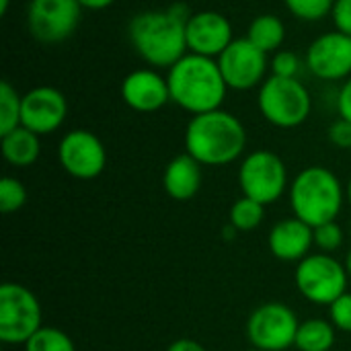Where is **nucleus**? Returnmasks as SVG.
Listing matches in <instances>:
<instances>
[{
	"mask_svg": "<svg viewBox=\"0 0 351 351\" xmlns=\"http://www.w3.org/2000/svg\"><path fill=\"white\" fill-rule=\"evenodd\" d=\"M39 329L41 304L37 296L21 284L6 282L0 288V341L25 346Z\"/></svg>",
	"mask_w": 351,
	"mask_h": 351,
	"instance_id": "7",
	"label": "nucleus"
},
{
	"mask_svg": "<svg viewBox=\"0 0 351 351\" xmlns=\"http://www.w3.org/2000/svg\"><path fill=\"white\" fill-rule=\"evenodd\" d=\"M267 243L276 259L302 261L311 255V247L315 245V228L298 220L296 216L286 218L271 228Z\"/></svg>",
	"mask_w": 351,
	"mask_h": 351,
	"instance_id": "17",
	"label": "nucleus"
},
{
	"mask_svg": "<svg viewBox=\"0 0 351 351\" xmlns=\"http://www.w3.org/2000/svg\"><path fill=\"white\" fill-rule=\"evenodd\" d=\"M21 107H23V95H19L8 80H2L0 82V136L21 125Z\"/></svg>",
	"mask_w": 351,
	"mask_h": 351,
	"instance_id": "22",
	"label": "nucleus"
},
{
	"mask_svg": "<svg viewBox=\"0 0 351 351\" xmlns=\"http://www.w3.org/2000/svg\"><path fill=\"white\" fill-rule=\"evenodd\" d=\"M78 2H80V6L86 8V10H103V8L111 6L115 0H78Z\"/></svg>",
	"mask_w": 351,
	"mask_h": 351,
	"instance_id": "34",
	"label": "nucleus"
},
{
	"mask_svg": "<svg viewBox=\"0 0 351 351\" xmlns=\"http://www.w3.org/2000/svg\"><path fill=\"white\" fill-rule=\"evenodd\" d=\"M239 185L245 197L267 206L284 195L288 187V169L276 152L255 150L241 162Z\"/></svg>",
	"mask_w": 351,
	"mask_h": 351,
	"instance_id": "8",
	"label": "nucleus"
},
{
	"mask_svg": "<svg viewBox=\"0 0 351 351\" xmlns=\"http://www.w3.org/2000/svg\"><path fill=\"white\" fill-rule=\"evenodd\" d=\"M290 208L298 220L313 228L335 222L343 208V185L333 171L306 167L290 185Z\"/></svg>",
	"mask_w": 351,
	"mask_h": 351,
	"instance_id": "4",
	"label": "nucleus"
},
{
	"mask_svg": "<svg viewBox=\"0 0 351 351\" xmlns=\"http://www.w3.org/2000/svg\"><path fill=\"white\" fill-rule=\"evenodd\" d=\"M329 140H331L337 148H351V121L339 117V119L329 128Z\"/></svg>",
	"mask_w": 351,
	"mask_h": 351,
	"instance_id": "31",
	"label": "nucleus"
},
{
	"mask_svg": "<svg viewBox=\"0 0 351 351\" xmlns=\"http://www.w3.org/2000/svg\"><path fill=\"white\" fill-rule=\"evenodd\" d=\"M27 204V189L14 177H4L0 181V212L12 214Z\"/></svg>",
	"mask_w": 351,
	"mask_h": 351,
	"instance_id": "26",
	"label": "nucleus"
},
{
	"mask_svg": "<svg viewBox=\"0 0 351 351\" xmlns=\"http://www.w3.org/2000/svg\"><path fill=\"white\" fill-rule=\"evenodd\" d=\"M247 351H261V350H257V348H251V350H247Z\"/></svg>",
	"mask_w": 351,
	"mask_h": 351,
	"instance_id": "38",
	"label": "nucleus"
},
{
	"mask_svg": "<svg viewBox=\"0 0 351 351\" xmlns=\"http://www.w3.org/2000/svg\"><path fill=\"white\" fill-rule=\"evenodd\" d=\"M335 343V327L323 319H308L300 323L296 333V350L298 351H329Z\"/></svg>",
	"mask_w": 351,
	"mask_h": 351,
	"instance_id": "21",
	"label": "nucleus"
},
{
	"mask_svg": "<svg viewBox=\"0 0 351 351\" xmlns=\"http://www.w3.org/2000/svg\"><path fill=\"white\" fill-rule=\"evenodd\" d=\"M0 148H2V156L8 165L12 167H31L33 162H37L39 154H41V142L39 136L33 134L31 130L19 125L16 130L0 136Z\"/></svg>",
	"mask_w": 351,
	"mask_h": 351,
	"instance_id": "19",
	"label": "nucleus"
},
{
	"mask_svg": "<svg viewBox=\"0 0 351 351\" xmlns=\"http://www.w3.org/2000/svg\"><path fill=\"white\" fill-rule=\"evenodd\" d=\"M346 193H348V202H350V206H351V179H350V183H348V191H346Z\"/></svg>",
	"mask_w": 351,
	"mask_h": 351,
	"instance_id": "37",
	"label": "nucleus"
},
{
	"mask_svg": "<svg viewBox=\"0 0 351 351\" xmlns=\"http://www.w3.org/2000/svg\"><path fill=\"white\" fill-rule=\"evenodd\" d=\"M162 187L169 197L177 202H187L195 197L202 187V165L187 152L177 154L165 169Z\"/></svg>",
	"mask_w": 351,
	"mask_h": 351,
	"instance_id": "18",
	"label": "nucleus"
},
{
	"mask_svg": "<svg viewBox=\"0 0 351 351\" xmlns=\"http://www.w3.org/2000/svg\"><path fill=\"white\" fill-rule=\"evenodd\" d=\"M121 99L138 113H154L171 101L167 76L154 68H138L121 80Z\"/></svg>",
	"mask_w": 351,
	"mask_h": 351,
	"instance_id": "16",
	"label": "nucleus"
},
{
	"mask_svg": "<svg viewBox=\"0 0 351 351\" xmlns=\"http://www.w3.org/2000/svg\"><path fill=\"white\" fill-rule=\"evenodd\" d=\"M331 19H333L335 31L351 37V0H335Z\"/></svg>",
	"mask_w": 351,
	"mask_h": 351,
	"instance_id": "30",
	"label": "nucleus"
},
{
	"mask_svg": "<svg viewBox=\"0 0 351 351\" xmlns=\"http://www.w3.org/2000/svg\"><path fill=\"white\" fill-rule=\"evenodd\" d=\"M82 16L78 0H31L27 8V27L37 41L60 43L68 39Z\"/></svg>",
	"mask_w": 351,
	"mask_h": 351,
	"instance_id": "10",
	"label": "nucleus"
},
{
	"mask_svg": "<svg viewBox=\"0 0 351 351\" xmlns=\"http://www.w3.org/2000/svg\"><path fill=\"white\" fill-rule=\"evenodd\" d=\"M257 105L261 115L276 128L292 130L302 125L313 109L308 88L298 78L269 76L259 86Z\"/></svg>",
	"mask_w": 351,
	"mask_h": 351,
	"instance_id": "5",
	"label": "nucleus"
},
{
	"mask_svg": "<svg viewBox=\"0 0 351 351\" xmlns=\"http://www.w3.org/2000/svg\"><path fill=\"white\" fill-rule=\"evenodd\" d=\"M296 313L282 302H265L247 321V337L261 351H286L294 346L298 333Z\"/></svg>",
	"mask_w": 351,
	"mask_h": 351,
	"instance_id": "9",
	"label": "nucleus"
},
{
	"mask_svg": "<svg viewBox=\"0 0 351 351\" xmlns=\"http://www.w3.org/2000/svg\"><path fill=\"white\" fill-rule=\"evenodd\" d=\"M25 351H76L74 341L56 327H41L27 343Z\"/></svg>",
	"mask_w": 351,
	"mask_h": 351,
	"instance_id": "24",
	"label": "nucleus"
},
{
	"mask_svg": "<svg viewBox=\"0 0 351 351\" xmlns=\"http://www.w3.org/2000/svg\"><path fill=\"white\" fill-rule=\"evenodd\" d=\"M171 101L191 115L222 109L228 86L214 58L185 53L167 72Z\"/></svg>",
	"mask_w": 351,
	"mask_h": 351,
	"instance_id": "3",
	"label": "nucleus"
},
{
	"mask_svg": "<svg viewBox=\"0 0 351 351\" xmlns=\"http://www.w3.org/2000/svg\"><path fill=\"white\" fill-rule=\"evenodd\" d=\"M247 39L259 47L265 53L276 51L284 39H286V27L284 21L276 14H259L251 21L249 31H247Z\"/></svg>",
	"mask_w": 351,
	"mask_h": 351,
	"instance_id": "20",
	"label": "nucleus"
},
{
	"mask_svg": "<svg viewBox=\"0 0 351 351\" xmlns=\"http://www.w3.org/2000/svg\"><path fill=\"white\" fill-rule=\"evenodd\" d=\"M298 292L313 304L331 306L348 292V269L329 253H313L294 271Z\"/></svg>",
	"mask_w": 351,
	"mask_h": 351,
	"instance_id": "6",
	"label": "nucleus"
},
{
	"mask_svg": "<svg viewBox=\"0 0 351 351\" xmlns=\"http://www.w3.org/2000/svg\"><path fill=\"white\" fill-rule=\"evenodd\" d=\"M263 216H265V206L245 195L237 199L230 208V224L243 232L255 230L263 222Z\"/></svg>",
	"mask_w": 351,
	"mask_h": 351,
	"instance_id": "23",
	"label": "nucleus"
},
{
	"mask_svg": "<svg viewBox=\"0 0 351 351\" xmlns=\"http://www.w3.org/2000/svg\"><path fill=\"white\" fill-rule=\"evenodd\" d=\"M271 74L274 76H282V78H296L300 72V60L294 51H276V56L269 62Z\"/></svg>",
	"mask_w": 351,
	"mask_h": 351,
	"instance_id": "28",
	"label": "nucleus"
},
{
	"mask_svg": "<svg viewBox=\"0 0 351 351\" xmlns=\"http://www.w3.org/2000/svg\"><path fill=\"white\" fill-rule=\"evenodd\" d=\"M286 8L300 21H323L331 14L335 0H284Z\"/></svg>",
	"mask_w": 351,
	"mask_h": 351,
	"instance_id": "25",
	"label": "nucleus"
},
{
	"mask_svg": "<svg viewBox=\"0 0 351 351\" xmlns=\"http://www.w3.org/2000/svg\"><path fill=\"white\" fill-rule=\"evenodd\" d=\"M68 115V101L53 86H35L23 95L21 125L37 136L53 134L62 128Z\"/></svg>",
	"mask_w": 351,
	"mask_h": 351,
	"instance_id": "14",
	"label": "nucleus"
},
{
	"mask_svg": "<svg viewBox=\"0 0 351 351\" xmlns=\"http://www.w3.org/2000/svg\"><path fill=\"white\" fill-rule=\"evenodd\" d=\"M60 167L74 179H95L107 165V152L97 134L88 130L68 132L58 146Z\"/></svg>",
	"mask_w": 351,
	"mask_h": 351,
	"instance_id": "12",
	"label": "nucleus"
},
{
	"mask_svg": "<svg viewBox=\"0 0 351 351\" xmlns=\"http://www.w3.org/2000/svg\"><path fill=\"white\" fill-rule=\"evenodd\" d=\"M329 317L335 329L351 333V292L341 294L331 306H329Z\"/></svg>",
	"mask_w": 351,
	"mask_h": 351,
	"instance_id": "29",
	"label": "nucleus"
},
{
	"mask_svg": "<svg viewBox=\"0 0 351 351\" xmlns=\"http://www.w3.org/2000/svg\"><path fill=\"white\" fill-rule=\"evenodd\" d=\"M218 66L224 82L232 90H251L265 82L269 68L267 53L255 47L247 37L234 39L220 56Z\"/></svg>",
	"mask_w": 351,
	"mask_h": 351,
	"instance_id": "11",
	"label": "nucleus"
},
{
	"mask_svg": "<svg viewBox=\"0 0 351 351\" xmlns=\"http://www.w3.org/2000/svg\"><path fill=\"white\" fill-rule=\"evenodd\" d=\"M346 269H348V276H351V251L348 253V257H346Z\"/></svg>",
	"mask_w": 351,
	"mask_h": 351,
	"instance_id": "36",
	"label": "nucleus"
},
{
	"mask_svg": "<svg viewBox=\"0 0 351 351\" xmlns=\"http://www.w3.org/2000/svg\"><path fill=\"white\" fill-rule=\"evenodd\" d=\"M167 351H206V348L199 346V343L193 341V339H177V341H173V343L169 346V350Z\"/></svg>",
	"mask_w": 351,
	"mask_h": 351,
	"instance_id": "33",
	"label": "nucleus"
},
{
	"mask_svg": "<svg viewBox=\"0 0 351 351\" xmlns=\"http://www.w3.org/2000/svg\"><path fill=\"white\" fill-rule=\"evenodd\" d=\"M10 6V0H0V14H6Z\"/></svg>",
	"mask_w": 351,
	"mask_h": 351,
	"instance_id": "35",
	"label": "nucleus"
},
{
	"mask_svg": "<svg viewBox=\"0 0 351 351\" xmlns=\"http://www.w3.org/2000/svg\"><path fill=\"white\" fill-rule=\"evenodd\" d=\"M247 146V130L243 121L216 109L193 115L185 130V152L202 167H224L243 156Z\"/></svg>",
	"mask_w": 351,
	"mask_h": 351,
	"instance_id": "2",
	"label": "nucleus"
},
{
	"mask_svg": "<svg viewBox=\"0 0 351 351\" xmlns=\"http://www.w3.org/2000/svg\"><path fill=\"white\" fill-rule=\"evenodd\" d=\"M193 12L185 4H173L167 10L138 12L128 27L130 41L138 56L152 68L175 66L187 49L185 25Z\"/></svg>",
	"mask_w": 351,
	"mask_h": 351,
	"instance_id": "1",
	"label": "nucleus"
},
{
	"mask_svg": "<svg viewBox=\"0 0 351 351\" xmlns=\"http://www.w3.org/2000/svg\"><path fill=\"white\" fill-rule=\"evenodd\" d=\"M337 113L341 119L351 121V76L341 84L337 93Z\"/></svg>",
	"mask_w": 351,
	"mask_h": 351,
	"instance_id": "32",
	"label": "nucleus"
},
{
	"mask_svg": "<svg viewBox=\"0 0 351 351\" xmlns=\"http://www.w3.org/2000/svg\"><path fill=\"white\" fill-rule=\"evenodd\" d=\"M185 39L189 53L218 60V56L234 41L232 25L222 12L199 10L193 12L187 21Z\"/></svg>",
	"mask_w": 351,
	"mask_h": 351,
	"instance_id": "15",
	"label": "nucleus"
},
{
	"mask_svg": "<svg viewBox=\"0 0 351 351\" xmlns=\"http://www.w3.org/2000/svg\"><path fill=\"white\" fill-rule=\"evenodd\" d=\"M306 66L319 80H348L351 76V37L339 31L319 35L306 49Z\"/></svg>",
	"mask_w": 351,
	"mask_h": 351,
	"instance_id": "13",
	"label": "nucleus"
},
{
	"mask_svg": "<svg viewBox=\"0 0 351 351\" xmlns=\"http://www.w3.org/2000/svg\"><path fill=\"white\" fill-rule=\"evenodd\" d=\"M343 243V230L337 222H327L315 228V245L323 253H333Z\"/></svg>",
	"mask_w": 351,
	"mask_h": 351,
	"instance_id": "27",
	"label": "nucleus"
}]
</instances>
